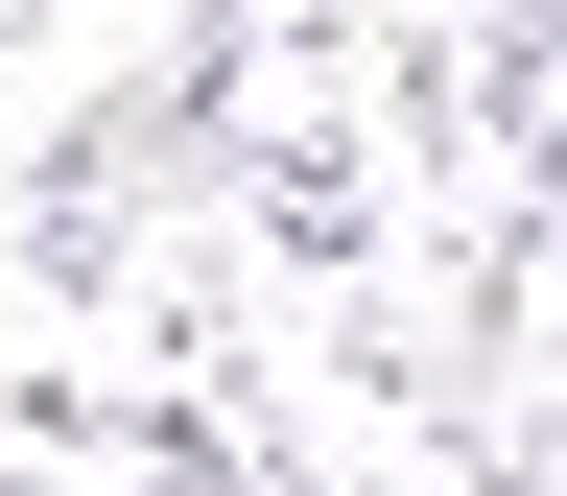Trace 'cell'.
Masks as SVG:
<instances>
[{"instance_id":"1","label":"cell","mask_w":567,"mask_h":496,"mask_svg":"<svg viewBox=\"0 0 567 496\" xmlns=\"http://www.w3.org/2000/svg\"><path fill=\"white\" fill-rule=\"evenodd\" d=\"M0 24H48V0H0Z\"/></svg>"}]
</instances>
